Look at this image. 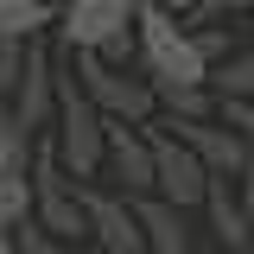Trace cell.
Segmentation results:
<instances>
[{"label": "cell", "instance_id": "cell-26", "mask_svg": "<svg viewBox=\"0 0 254 254\" xmlns=\"http://www.w3.org/2000/svg\"><path fill=\"white\" fill-rule=\"evenodd\" d=\"M45 6H58V13H64V6H76V0H45Z\"/></svg>", "mask_w": 254, "mask_h": 254}, {"label": "cell", "instance_id": "cell-15", "mask_svg": "<svg viewBox=\"0 0 254 254\" xmlns=\"http://www.w3.org/2000/svg\"><path fill=\"white\" fill-rule=\"evenodd\" d=\"M210 89H216V102H254V45L229 51L210 70Z\"/></svg>", "mask_w": 254, "mask_h": 254}, {"label": "cell", "instance_id": "cell-2", "mask_svg": "<svg viewBox=\"0 0 254 254\" xmlns=\"http://www.w3.org/2000/svg\"><path fill=\"white\" fill-rule=\"evenodd\" d=\"M140 6L146 0H76V6H64L58 13V38L64 51L76 58V51H95V58H108L115 70L140 58Z\"/></svg>", "mask_w": 254, "mask_h": 254}, {"label": "cell", "instance_id": "cell-12", "mask_svg": "<svg viewBox=\"0 0 254 254\" xmlns=\"http://www.w3.org/2000/svg\"><path fill=\"white\" fill-rule=\"evenodd\" d=\"M133 210H140V229H146V254H185L190 248L178 203H165V197H133Z\"/></svg>", "mask_w": 254, "mask_h": 254}, {"label": "cell", "instance_id": "cell-20", "mask_svg": "<svg viewBox=\"0 0 254 254\" xmlns=\"http://www.w3.org/2000/svg\"><path fill=\"white\" fill-rule=\"evenodd\" d=\"M216 121H222V127H235V133L254 146V102H216Z\"/></svg>", "mask_w": 254, "mask_h": 254}, {"label": "cell", "instance_id": "cell-6", "mask_svg": "<svg viewBox=\"0 0 254 254\" xmlns=\"http://www.w3.org/2000/svg\"><path fill=\"white\" fill-rule=\"evenodd\" d=\"M146 133H153V159H159V197L178 203V210H203V203H210V185H216L210 165L190 153L178 133H165L159 121L146 127Z\"/></svg>", "mask_w": 254, "mask_h": 254}, {"label": "cell", "instance_id": "cell-25", "mask_svg": "<svg viewBox=\"0 0 254 254\" xmlns=\"http://www.w3.org/2000/svg\"><path fill=\"white\" fill-rule=\"evenodd\" d=\"M0 254H19V242H13V235H0Z\"/></svg>", "mask_w": 254, "mask_h": 254}, {"label": "cell", "instance_id": "cell-1", "mask_svg": "<svg viewBox=\"0 0 254 254\" xmlns=\"http://www.w3.org/2000/svg\"><path fill=\"white\" fill-rule=\"evenodd\" d=\"M140 70L153 76V89H210V70L197 32L178 26V13H165L159 0L140 6Z\"/></svg>", "mask_w": 254, "mask_h": 254}, {"label": "cell", "instance_id": "cell-7", "mask_svg": "<svg viewBox=\"0 0 254 254\" xmlns=\"http://www.w3.org/2000/svg\"><path fill=\"white\" fill-rule=\"evenodd\" d=\"M102 178H115L121 197H159V159H153V133L146 127H108V159Z\"/></svg>", "mask_w": 254, "mask_h": 254}, {"label": "cell", "instance_id": "cell-17", "mask_svg": "<svg viewBox=\"0 0 254 254\" xmlns=\"http://www.w3.org/2000/svg\"><path fill=\"white\" fill-rule=\"evenodd\" d=\"M32 216H38V203H32V172L26 178H6V185H0V235H19Z\"/></svg>", "mask_w": 254, "mask_h": 254}, {"label": "cell", "instance_id": "cell-11", "mask_svg": "<svg viewBox=\"0 0 254 254\" xmlns=\"http://www.w3.org/2000/svg\"><path fill=\"white\" fill-rule=\"evenodd\" d=\"M203 210H210V229H216V242H222L229 254H248V248H254V216L242 210V190H235V178H216Z\"/></svg>", "mask_w": 254, "mask_h": 254}, {"label": "cell", "instance_id": "cell-9", "mask_svg": "<svg viewBox=\"0 0 254 254\" xmlns=\"http://www.w3.org/2000/svg\"><path fill=\"white\" fill-rule=\"evenodd\" d=\"M58 89H64V70H58V58L45 51V38H32L26 83H19V95H13V115H19V127H32V133L58 127Z\"/></svg>", "mask_w": 254, "mask_h": 254}, {"label": "cell", "instance_id": "cell-14", "mask_svg": "<svg viewBox=\"0 0 254 254\" xmlns=\"http://www.w3.org/2000/svg\"><path fill=\"white\" fill-rule=\"evenodd\" d=\"M45 26H58V6H45V0H0V38H45Z\"/></svg>", "mask_w": 254, "mask_h": 254}, {"label": "cell", "instance_id": "cell-22", "mask_svg": "<svg viewBox=\"0 0 254 254\" xmlns=\"http://www.w3.org/2000/svg\"><path fill=\"white\" fill-rule=\"evenodd\" d=\"M235 190H242V210H248V216H254V159H248V172L235 178Z\"/></svg>", "mask_w": 254, "mask_h": 254}, {"label": "cell", "instance_id": "cell-18", "mask_svg": "<svg viewBox=\"0 0 254 254\" xmlns=\"http://www.w3.org/2000/svg\"><path fill=\"white\" fill-rule=\"evenodd\" d=\"M26 64H32V45L0 38V108H13V95H19V83H26Z\"/></svg>", "mask_w": 254, "mask_h": 254}, {"label": "cell", "instance_id": "cell-16", "mask_svg": "<svg viewBox=\"0 0 254 254\" xmlns=\"http://www.w3.org/2000/svg\"><path fill=\"white\" fill-rule=\"evenodd\" d=\"M159 121H216V89H159Z\"/></svg>", "mask_w": 254, "mask_h": 254}, {"label": "cell", "instance_id": "cell-3", "mask_svg": "<svg viewBox=\"0 0 254 254\" xmlns=\"http://www.w3.org/2000/svg\"><path fill=\"white\" fill-rule=\"evenodd\" d=\"M108 115L89 102V89L76 83V70L64 76L58 89V127H51V146H58L64 172L76 178V185H89V178H102V159H108Z\"/></svg>", "mask_w": 254, "mask_h": 254}, {"label": "cell", "instance_id": "cell-8", "mask_svg": "<svg viewBox=\"0 0 254 254\" xmlns=\"http://www.w3.org/2000/svg\"><path fill=\"white\" fill-rule=\"evenodd\" d=\"M83 210H89V235L102 254H146V229H140V210L121 190L83 185Z\"/></svg>", "mask_w": 254, "mask_h": 254}, {"label": "cell", "instance_id": "cell-23", "mask_svg": "<svg viewBox=\"0 0 254 254\" xmlns=\"http://www.w3.org/2000/svg\"><path fill=\"white\" fill-rule=\"evenodd\" d=\"M159 6H165V13H178V19H185L190 6H197V0H159Z\"/></svg>", "mask_w": 254, "mask_h": 254}, {"label": "cell", "instance_id": "cell-24", "mask_svg": "<svg viewBox=\"0 0 254 254\" xmlns=\"http://www.w3.org/2000/svg\"><path fill=\"white\" fill-rule=\"evenodd\" d=\"M210 6H235V13H242V6H254V0H210Z\"/></svg>", "mask_w": 254, "mask_h": 254}, {"label": "cell", "instance_id": "cell-4", "mask_svg": "<svg viewBox=\"0 0 254 254\" xmlns=\"http://www.w3.org/2000/svg\"><path fill=\"white\" fill-rule=\"evenodd\" d=\"M70 70H76V83L89 89V102L108 115V121H121V127H153L159 121L153 76H127V70H115L108 58H95V51H76Z\"/></svg>", "mask_w": 254, "mask_h": 254}, {"label": "cell", "instance_id": "cell-19", "mask_svg": "<svg viewBox=\"0 0 254 254\" xmlns=\"http://www.w3.org/2000/svg\"><path fill=\"white\" fill-rule=\"evenodd\" d=\"M13 242H19V254H64V242L51 235V229H45V222H26Z\"/></svg>", "mask_w": 254, "mask_h": 254}, {"label": "cell", "instance_id": "cell-21", "mask_svg": "<svg viewBox=\"0 0 254 254\" xmlns=\"http://www.w3.org/2000/svg\"><path fill=\"white\" fill-rule=\"evenodd\" d=\"M197 45H203V58H210V64H222V58H229V38H222L216 26H197Z\"/></svg>", "mask_w": 254, "mask_h": 254}, {"label": "cell", "instance_id": "cell-10", "mask_svg": "<svg viewBox=\"0 0 254 254\" xmlns=\"http://www.w3.org/2000/svg\"><path fill=\"white\" fill-rule=\"evenodd\" d=\"M159 127H165V121H159ZM165 133H178L190 153L210 165V178H242L248 159H254V146L235 133V127H222V121H178V127H165Z\"/></svg>", "mask_w": 254, "mask_h": 254}, {"label": "cell", "instance_id": "cell-13", "mask_svg": "<svg viewBox=\"0 0 254 254\" xmlns=\"http://www.w3.org/2000/svg\"><path fill=\"white\" fill-rule=\"evenodd\" d=\"M32 159H38V133L19 127L13 108H0V185H6V178H26Z\"/></svg>", "mask_w": 254, "mask_h": 254}, {"label": "cell", "instance_id": "cell-5", "mask_svg": "<svg viewBox=\"0 0 254 254\" xmlns=\"http://www.w3.org/2000/svg\"><path fill=\"white\" fill-rule=\"evenodd\" d=\"M32 203H38V216L58 242H83L89 235V210H83V185L64 172V159L51 140H38V159H32Z\"/></svg>", "mask_w": 254, "mask_h": 254}]
</instances>
